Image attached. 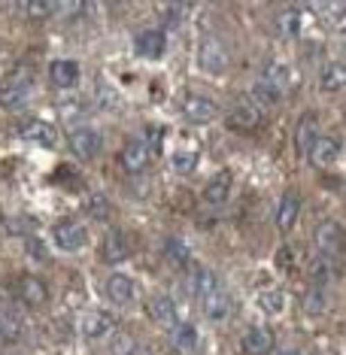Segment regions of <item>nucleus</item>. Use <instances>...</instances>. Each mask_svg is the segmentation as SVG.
<instances>
[{
    "instance_id": "7ed1b4c3",
    "label": "nucleus",
    "mask_w": 346,
    "mask_h": 355,
    "mask_svg": "<svg viewBox=\"0 0 346 355\" xmlns=\"http://www.w3.org/2000/svg\"><path fill=\"white\" fill-rule=\"evenodd\" d=\"M52 240H55V246H58V249H64V252H79V249L88 243V231H85L83 222L67 219V222L55 225Z\"/></svg>"
},
{
    "instance_id": "9b49d317",
    "label": "nucleus",
    "mask_w": 346,
    "mask_h": 355,
    "mask_svg": "<svg viewBox=\"0 0 346 355\" xmlns=\"http://www.w3.org/2000/svg\"><path fill=\"white\" fill-rule=\"evenodd\" d=\"M70 149H73V155L88 161L103 149V137L98 131H92V128H79V131L70 134Z\"/></svg>"
},
{
    "instance_id": "f257e3e1",
    "label": "nucleus",
    "mask_w": 346,
    "mask_h": 355,
    "mask_svg": "<svg viewBox=\"0 0 346 355\" xmlns=\"http://www.w3.org/2000/svg\"><path fill=\"white\" fill-rule=\"evenodd\" d=\"M198 64L204 73L210 76H219L228 70L231 64V55H228V46L222 43L219 37H204L200 40V49H198Z\"/></svg>"
},
{
    "instance_id": "ddd939ff",
    "label": "nucleus",
    "mask_w": 346,
    "mask_h": 355,
    "mask_svg": "<svg viewBox=\"0 0 346 355\" xmlns=\"http://www.w3.org/2000/svg\"><path fill=\"white\" fill-rule=\"evenodd\" d=\"M259 119H261V112L252 101H237L234 107L228 110V125L237 128V131H252V128L259 125Z\"/></svg>"
},
{
    "instance_id": "39448f33",
    "label": "nucleus",
    "mask_w": 346,
    "mask_h": 355,
    "mask_svg": "<svg viewBox=\"0 0 346 355\" xmlns=\"http://www.w3.org/2000/svg\"><path fill=\"white\" fill-rule=\"evenodd\" d=\"M316 249L322 258H328V261H334L337 255H340L343 249V228L337 222H322L316 228Z\"/></svg>"
},
{
    "instance_id": "cd10ccee",
    "label": "nucleus",
    "mask_w": 346,
    "mask_h": 355,
    "mask_svg": "<svg viewBox=\"0 0 346 355\" xmlns=\"http://www.w3.org/2000/svg\"><path fill=\"white\" fill-rule=\"evenodd\" d=\"M164 258H167L171 264H176V268L189 264V246H186V240L167 237V240H164Z\"/></svg>"
},
{
    "instance_id": "4c0bfd02",
    "label": "nucleus",
    "mask_w": 346,
    "mask_h": 355,
    "mask_svg": "<svg viewBox=\"0 0 346 355\" xmlns=\"http://www.w3.org/2000/svg\"><path fill=\"white\" fill-rule=\"evenodd\" d=\"M98 101L103 103V107H110V110L119 107V98H116V92H112L110 85H98Z\"/></svg>"
},
{
    "instance_id": "6ab92c4d",
    "label": "nucleus",
    "mask_w": 346,
    "mask_h": 355,
    "mask_svg": "<svg viewBox=\"0 0 346 355\" xmlns=\"http://www.w3.org/2000/svg\"><path fill=\"white\" fill-rule=\"evenodd\" d=\"M316 137H319V119L313 116V112H304L301 122L295 128V149L301 152V155H307V149L313 146Z\"/></svg>"
},
{
    "instance_id": "f8f14e48",
    "label": "nucleus",
    "mask_w": 346,
    "mask_h": 355,
    "mask_svg": "<svg viewBox=\"0 0 346 355\" xmlns=\"http://www.w3.org/2000/svg\"><path fill=\"white\" fill-rule=\"evenodd\" d=\"M149 158H152L149 143L131 140V143H128V146L122 149V167H125V173H143V171L149 167Z\"/></svg>"
},
{
    "instance_id": "dca6fc26",
    "label": "nucleus",
    "mask_w": 346,
    "mask_h": 355,
    "mask_svg": "<svg viewBox=\"0 0 346 355\" xmlns=\"http://www.w3.org/2000/svg\"><path fill=\"white\" fill-rule=\"evenodd\" d=\"M273 349V331L264 325H255L243 334V352L246 355H268Z\"/></svg>"
},
{
    "instance_id": "7c9ffc66",
    "label": "nucleus",
    "mask_w": 346,
    "mask_h": 355,
    "mask_svg": "<svg viewBox=\"0 0 346 355\" xmlns=\"http://www.w3.org/2000/svg\"><path fill=\"white\" fill-rule=\"evenodd\" d=\"M277 31L283 37H295L301 31V10H283L277 15Z\"/></svg>"
},
{
    "instance_id": "473e14b6",
    "label": "nucleus",
    "mask_w": 346,
    "mask_h": 355,
    "mask_svg": "<svg viewBox=\"0 0 346 355\" xmlns=\"http://www.w3.org/2000/svg\"><path fill=\"white\" fill-rule=\"evenodd\" d=\"M304 313H307V316H322V313H325V295H322L319 286H313L307 297H304Z\"/></svg>"
},
{
    "instance_id": "412c9836",
    "label": "nucleus",
    "mask_w": 346,
    "mask_h": 355,
    "mask_svg": "<svg viewBox=\"0 0 346 355\" xmlns=\"http://www.w3.org/2000/svg\"><path fill=\"white\" fill-rule=\"evenodd\" d=\"M19 295L28 306H40V304H46V297H49V288H46L43 279H37V277H21L19 279Z\"/></svg>"
},
{
    "instance_id": "a211bd4d",
    "label": "nucleus",
    "mask_w": 346,
    "mask_h": 355,
    "mask_svg": "<svg viewBox=\"0 0 346 355\" xmlns=\"http://www.w3.org/2000/svg\"><path fill=\"white\" fill-rule=\"evenodd\" d=\"M171 346L180 355H195L200 346V334L195 325H176L171 328Z\"/></svg>"
},
{
    "instance_id": "58836bf2",
    "label": "nucleus",
    "mask_w": 346,
    "mask_h": 355,
    "mask_svg": "<svg viewBox=\"0 0 346 355\" xmlns=\"http://www.w3.org/2000/svg\"><path fill=\"white\" fill-rule=\"evenodd\" d=\"M131 355H152L149 349H146V346H134V352Z\"/></svg>"
},
{
    "instance_id": "f3484780",
    "label": "nucleus",
    "mask_w": 346,
    "mask_h": 355,
    "mask_svg": "<svg viewBox=\"0 0 346 355\" xmlns=\"http://www.w3.org/2000/svg\"><path fill=\"white\" fill-rule=\"evenodd\" d=\"M134 46H137V55H140V58L152 61V58H161V55H164L167 37L161 34V31H143V34H137Z\"/></svg>"
},
{
    "instance_id": "f03ea898",
    "label": "nucleus",
    "mask_w": 346,
    "mask_h": 355,
    "mask_svg": "<svg viewBox=\"0 0 346 355\" xmlns=\"http://www.w3.org/2000/svg\"><path fill=\"white\" fill-rule=\"evenodd\" d=\"M31 83H34L31 70L28 67H19L10 79H6V85L0 88V107H3V110L25 107V101H28V94H31Z\"/></svg>"
},
{
    "instance_id": "b1692460",
    "label": "nucleus",
    "mask_w": 346,
    "mask_h": 355,
    "mask_svg": "<svg viewBox=\"0 0 346 355\" xmlns=\"http://www.w3.org/2000/svg\"><path fill=\"white\" fill-rule=\"evenodd\" d=\"M264 83H270L273 88H277V92H288V85H292V70L286 67V64H279V61H273V64H268V67H264Z\"/></svg>"
},
{
    "instance_id": "c85d7f7f",
    "label": "nucleus",
    "mask_w": 346,
    "mask_h": 355,
    "mask_svg": "<svg viewBox=\"0 0 346 355\" xmlns=\"http://www.w3.org/2000/svg\"><path fill=\"white\" fill-rule=\"evenodd\" d=\"M252 101L261 103V107H277L279 101H283V92H277L270 83H264V79H259V83L252 85Z\"/></svg>"
},
{
    "instance_id": "0eeeda50",
    "label": "nucleus",
    "mask_w": 346,
    "mask_h": 355,
    "mask_svg": "<svg viewBox=\"0 0 346 355\" xmlns=\"http://www.w3.org/2000/svg\"><path fill=\"white\" fill-rule=\"evenodd\" d=\"M182 116H186L189 122H195V125H207V122H213V119L219 116V107H216L210 98L189 94V98L182 101Z\"/></svg>"
},
{
    "instance_id": "72a5a7b5",
    "label": "nucleus",
    "mask_w": 346,
    "mask_h": 355,
    "mask_svg": "<svg viewBox=\"0 0 346 355\" xmlns=\"http://www.w3.org/2000/svg\"><path fill=\"white\" fill-rule=\"evenodd\" d=\"M171 164H173V171H176V173H189V171H195V167H198V152H176V155L171 158Z\"/></svg>"
},
{
    "instance_id": "2eb2a0df",
    "label": "nucleus",
    "mask_w": 346,
    "mask_h": 355,
    "mask_svg": "<svg viewBox=\"0 0 346 355\" xmlns=\"http://www.w3.org/2000/svg\"><path fill=\"white\" fill-rule=\"evenodd\" d=\"M107 295H110V301L116 306H128L134 301V295H137L134 279L125 277V273H112V277L107 279Z\"/></svg>"
},
{
    "instance_id": "a878e982",
    "label": "nucleus",
    "mask_w": 346,
    "mask_h": 355,
    "mask_svg": "<svg viewBox=\"0 0 346 355\" xmlns=\"http://www.w3.org/2000/svg\"><path fill=\"white\" fill-rule=\"evenodd\" d=\"M21 316L19 313H12V310H3L0 313V340H6V343H12V340H19V334H21Z\"/></svg>"
},
{
    "instance_id": "f704fd0d",
    "label": "nucleus",
    "mask_w": 346,
    "mask_h": 355,
    "mask_svg": "<svg viewBox=\"0 0 346 355\" xmlns=\"http://www.w3.org/2000/svg\"><path fill=\"white\" fill-rule=\"evenodd\" d=\"M21 10H25L31 19H49L55 6H52V3H46V0H31V3H25Z\"/></svg>"
},
{
    "instance_id": "2f4dec72",
    "label": "nucleus",
    "mask_w": 346,
    "mask_h": 355,
    "mask_svg": "<svg viewBox=\"0 0 346 355\" xmlns=\"http://www.w3.org/2000/svg\"><path fill=\"white\" fill-rule=\"evenodd\" d=\"M85 209H88V216L92 219H110V200L101 195V191H94V195H88L85 198Z\"/></svg>"
},
{
    "instance_id": "c9c22d12",
    "label": "nucleus",
    "mask_w": 346,
    "mask_h": 355,
    "mask_svg": "<svg viewBox=\"0 0 346 355\" xmlns=\"http://www.w3.org/2000/svg\"><path fill=\"white\" fill-rule=\"evenodd\" d=\"M131 352H134V340L128 334H119L110 346V355H131Z\"/></svg>"
},
{
    "instance_id": "aec40b11",
    "label": "nucleus",
    "mask_w": 346,
    "mask_h": 355,
    "mask_svg": "<svg viewBox=\"0 0 346 355\" xmlns=\"http://www.w3.org/2000/svg\"><path fill=\"white\" fill-rule=\"evenodd\" d=\"M200 304H204V313L213 322H225L228 313H231V301H228V295L222 292V286H216L213 292H207L204 297H200Z\"/></svg>"
},
{
    "instance_id": "c756f323",
    "label": "nucleus",
    "mask_w": 346,
    "mask_h": 355,
    "mask_svg": "<svg viewBox=\"0 0 346 355\" xmlns=\"http://www.w3.org/2000/svg\"><path fill=\"white\" fill-rule=\"evenodd\" d=\"M58 112H61V119H67V122H79V119H85L88 103L83 98H64L58 103Z\"/></svg>"
},
{
    "instance_id": "20e7f679",
    "label": "nucleus",
    "mask_w": 346,
    "mask_h": 355,
    "mask_svg": "<svg viewBox=\"0 0 346 355\" xmlns=\"http://www.w3.org/2000/svg\"><path fill=\"white\" fill-rule=\"evenodd\" d=\"M19 137L28 143H37V146H46V149H55L58 146V128L43 122V119H31V122H25L19 128Z\"/></svg>"
},
{
    "instance_id": "1a4fd4ad",
    "label": "nucleus",
    "mask_w": 346,
    "mask_h": 355,
    "mask_svg": "<svg viewBox=\"0 0 346 355\" xmlns=\"http://www.w3.org/2000/svg\"><path fill=\"white\" fill-rule=\"evenodd\" d=\"M134 255V240L131 234L125 231H112L107 240H103V258H107L110 264H122L128 258Z\"/></svg>"
},
{
    "instance_id": "bb28decb",
    "label": "nucleus",
    "mask_w": 346,
    "mask_h": 355,
    "mask_svg": "<svg viewBox=\"0 0 346 355\" xmlns=\"http://www.w3.org/2000/svg\"><path fill=\"white\" fill-rule=\"evenodd\" d=\"M255 301H259V310H261V313H270V316L283 313V306H286V297H283V292H279V288H261Z\"/></svg>"
},
{
    "instance_id": "6e6552de",
    "label": "nucleus",
    "mask_w": 346,
    "mask_h": 355,
    "mask_svg": "<svg viewBox=\"0 0 346 355\" xmlns=\"http://www.w3.org/2000/svg\"><path fill=\"white\" fill-rule=\"evenodd\" d=\"M307 158L313 167H334L337 161H340V146H337V140H331V137H316L313 140V146L307 149Z\"/></svg>"
},
{
    "instance_id": "423d86ee",
    "label": "nucleus",
    "mask_w": 346,
    "mask_h": 355,
    "mask_svg": "<svg viewBox=\"0 0 346 355\" xmlns=\"http://www.w3.org/2000/svg\"><path fill=\"white\" fill-rule=\"evenodd\" d=\"M83 334L88 337V340H103V337H110L112 331H116V316L107 310H92L83 316Z\"/></svg>"
},
{
    "instance_id": "5701e85b",
    "label": "nucleus",
    "mask_w": 346,
    "mask_h": 355,
    "mask_svg": "<svg viewBox=\"0 0 346 355\" xmlns=\"http://www.w3.org/2000/svg\"><path fill=\"white\" fill-rule=\"evenodd\" d=\"M297 213H301V204H297L295 195H283V200H279V209H277V228L288 234L295 228L297 222Z\"/></svg>"
},
{
    "instance_id": "4be33fe9",
    "label": "nucleus",
    "mask_w": 346,
    "mask_h": 355,
    "mask_svg": "<svg viewBox=\"0 0 346 355\" xmlns=\"http://www.w3.org/2000/svg\"><path fill=\"white\" fill-rule=\"evenodd\" d=\"M231 195V173L228 171H222L219 176H213L210 182H207V189H204V200L207 204H213V207H219L225 204Z\"/></svg>"
},
{
    "instance_id": "ea45409f",
    "label": "nucleus",
    "mask_w": 346,
    "mask_h": 355,
    "mask_svg": "<svg viewBox=\"0 0 346 355\" xmlns=\"http://www.w3.org/2000/svg\"><path fill=\"white\" fill-rule=\"evenodd\" d=\"M279 355H301V352H297V349H283Z\"/></svg>"
},
{
    "instance_id": "e433bc0d",
    "label": "nucleus",
    "mask_w": 346,
    "mask_h": 355,
    "mask_svg": "<svg viewBox=\"0 0 346 355\" xmlns=\"http://www.w3.org/2000/svg\"><path fill=\"white\" fill-rule=\"evenodd\" d=\"M310 273H313V279L316 282H322L328 277V273H331V261H328V258H313V268H310Z\"/></svg>"
},
{
    "instance_id": "4468645a",
    "label": "nucleus",
    "mask_w": 346,
    "mask_h": 355,
    "mask_svg": "<svg viewBox=\"0 0 346 355\" xmlns=\"http://www.w3.org/2000/svg\"><path fill=\"white\" fill-rule=\"evenodd\" d=\"M49 83L55 88H73L79 83V64L70 61V58L52 61L49 64Z\"/></svg>"
},
{
    "instance_id": "393cba45",
    "label": "nucleus",
    "mask_w": 346,
    "mask_h": 355,
    "mask_svg": "<svg viewBox=\"0 0 346 355\" xmlns=\"http://www.w3.org/2000/svg\"><path fill=\"white\" fill-rule=\"evenodd\" d=\"M343 83H346L343 64L331 61V64H325V67H322V73H319V85L325 88V92H340V88H343Z\"/></svg>"
},
{
    "instance_id": "9d476101",
    "label": "nucleus",
    "mask_w": 346,
    "mask_h": 355,
    "mask_svg": "<svg viewBox=\"0 0 346 355\" xmlns=\"http://www.w3.org/2000/svg\"><path fill=\"white\" fill-rule=\"evenodd\" d=\"M149 316L161 328H176L180 325V313H176V301L171 295H155L149 301Z\"/></svg>"
}]
</instances>
